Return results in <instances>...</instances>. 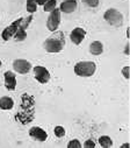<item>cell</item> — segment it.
I'll return each instance as SVG.
<instances>
[{
  "label": "cell",
  "mask_w": 130,
  "mask_h": 148,
  "mask_svg": "<svg viewBox=\"0 0 130 148\" xmlns=\"http://www.w3.org/2000/svg\"><path fill=\"white\" fill-rule=\"evenodd\" d=\"M78 7L77 0H64L59 6V11L65 14H71L73 13Z\"/></svg>",
  "instance_id": "obj_11"
},
{
  "label": "cell",
  "mask_w": 130,
  "mask_h": 148,
  "mask_svg": "<svg viewBox=\"0 0 130 148\" xmlns=\"http://www.w3.org/2000/svg\"><path fill=\"white\" fill-rule=\"evenodd\" d=\"M29 136L32 138L34 140H36V141L44 142L48 139V133L40 126H32L29 130Z\"/></svg>",
  "instance_id": "obj_8"
},
{
  "label": "cell",
  "mask_w": 130,
  "mask_h": 148,
  "mask_svg": "<svg viewBox=\"0 0 130 148\" xmlns=\"http://www.w3.org/2000/svg\"><path fill=\"white\" fill-rule=\"evenodd\" d=\"M127 38L129 39V28H127Z\"/></svg>",
  "instance_id": "obj_26"
},
{
  "label": "cell",
  "mask_w": 130,
  "mask_h": 148,
  "mask_svg": "<svg viewBox=\"0 0 130 148\" xmlns=\"http://www.w3.org/2000/svg\"><path fill=\"white\" fill-rule=\"evenodd\" d=\"M104 51V45L100 41H93L89 45V53L94 56H99Z\"/></svg>",
  "instance_id": "obj_12"
},
{
  "label": "cell",
  "mask_w": 130,
  "mask_h": 148,
  "mask_svg": "<svg viewBox=\"0 0 130 148\" xmlns=\"http://www.w3.org/2000/svg\"><path fill=\"white\" fill-rule=\"evenodd\" d=\"M65 47V40L63 38V34L58 33V35H52L50 38H48L43 42V48L47 53L50 54H56L60 53Z\"/></svg>",
  "instance_id": "obj_1"
},
{
  "label": "cell",
  "mask_w": 130,
  "mask_h": 148,
  "mask_svg": "<svg viewBox=\"0 0 130 148\" xmlns=\"http://www.w3.org/2000/svg\"><path fill=\"white\" fill-rule=\"evenodd\" d=\"M4 78H5V88L8 91H14L16 89V76L13 71H6L4 73Z\"/></svg>",
  "instance_id": "obj_10"
},
{
  "label": "cell",
  "mask_w": 130,
  "mask_h": 148,
  "mask_svg": "<svg viewBox=\"0 0 130 148\" xmlns=\"http://www.w3.org/2000/svg\"><path fill=\"white\" fill-rule=\"evenodd\" d=\"M124 54H125V55H129V42L125 45V48H124Z\"/></svg>",
  "instance_id": "obj_24"
},
{
  "label": "cell",
  "mask_w": 130,
  "mask_h": 148,
  "mask_svg": "<svg viewBox=\"0 0 130 148\" xmlns=\"http://www.w3.org/2000/svg\"><path fill=\"white\" fill-rule=\"evenodd\" d=\"M47 1H48V0H35V3H36L37 5H40V6H43Z\"/></svg>",
  "instance_id": "obj_23"
},
{
  "label": "cell",
  "mask_w": 130,
  "mask_h": 148,
  "mask_svg": "<svg viewBox=\"0 0 130 148\" xmlns=\"http://www.w3.org/2000/svg\"><path fill=\"white\" fill-rule=\"evenodd\" d=\"M26 38H27V29L23 28V27H21V25H20L18 32L14 35V39L16 41H23V40H26Z\"/></svg>",
  "instance_id": "obj_15"
},
{
  "label": "cell",
  "mask_w": 130,
  "mask_h": 148,
  "mask_svg": "<svg viewBox=\"0 0 130 148\" xmlns=\"http://www.w3.org/2000/svg\"><path fill=\"white\" fill-rule=\"evenodd\" d=\"M37 4L35 3V0H27L26 1V8H27V12L32 14L37 11Z\"/></svg>",
  "instance_id": "obj_16"
},
{
  "label": "cell",
  "mask_w": 130,
  "mask_h": 148,
  "mask_svg": "<svg viewBox=\"0 0 130 148\" xmlns=\"http://www.w3.org/2000/svg\"><path fill=\"white\" fill-rule=\"evenodd\" d=\"M129 146H130V145L127 142V143H123V145L121 146V148H127V147H129Z\"/></svg>",
  "instance_id": "obj_25"
},
{
  "label": "cell",
  "mask_w": 130,
  "mask_h": 148,
  "mask_svg": "<svg viewBox=\"0 0 130 148\" xmlns=\"http://www.w3.org/2000/svg\"><path fill=\"white\" fill-rule=\"evenodd\" d=\"M1 65H3V62H1V60H0V68H1Z\"/></svg>",
  "instance_id": "obj_27"
},
{
  "label": "cell",
  "mask_w": 130,
  "mask_h": 148,
  "mask_svg": "<svg viewBox=\"0 0 130 148\" xmlns=\"http://www.w3.org/2000/svg\"><path fill=\"white\" fill-rule=\"evenodd\" d=\"M73 70L79 77H92L96 71V64L92 61H80L74 64Z\"/></svg>",
  "instance_id": "obj_2"
},
{
  "label": "cell",
  "mask_w": 130,
  "mask_h": 148,
  "mask_svg": "<svg viewBox=\"0 0 130 148\" xmlns=\"http://www.w3.org/2000/svg\"><path fill=\"white\" fill-rule=\"evenodd\" d=\"M104 19L113 27H120L123 23V14L116 8H108L104 14Z\"/></svg>",
  "instance_id": "obj_3"
},
{
  "label": "cell",
  "mask_w": 130,
  "mask_h": 148,
  "mask_svg": "<svg viewBox=\"0 0 130 148\" xmlns=\"http://www.w3.org/2000/svg\"><path fill=\"white\" fill-rule=\"evenodd\" d=\"M31 64L29 61L27 60H23V58H16L14 62H13V69L15 72L20 73V75H26L28 73L30 70H31Z\"/></svg>",
  "instance_id": "obj_7"
},
{
  "label": "cell",
  "mask_w": 130,
  "mask_h": 148,
  "mask_svg": "<svg viewBox=\"0 0 130 148\" xmlns=\"http://www.w3.org/2000/svg\"><path fill=\"white\" fill-rule=\"evenodd\" d=\"M60 11L59 8H55L50 12L48 19H47V28L50 32H56L60 25Z\"/></svg>",
  "instance_id": "obj_4"
},
{
  "label": "cell",
  "mask_w": 130,
  "mask_h": 148,
  "mask_svg": "<svg viewBox=\"0 0 130 148\" xmlns=\"http://www.w3.org/2000/svg\"><path fill=\"white\" fill-rule=\"evenodd\" d=\"M14 107V100L13 98L8 97V96H4L0 98V108L4 111H9Z\"/></svg>",
  "instance_id": "obj_13"
},
{
  "label": "cell",
  "mask_w": 130,
  "mask_h": 148,
  "mask_svg": "<svg viewBox=\"0 0 130 148\" xmlns=\"http://www.w3.org/2000/svg\"><path fill=\"white\" fill-rule=\"evenodd\" d=\"M32 70H34V77L39 83H41V84L49 83L51 76H50V72L47 68H44L42 65H36L32 68Z\"/></svg>",
  "instance_id": "obj_5"
},
{
  "label": "cell",
  "mask_w": 130,
  "mask_h": 148,
  "mask_svg": "<svg viewBox=\"0 0 130 148\" xmlns=\"http://www.w3.org/2000/svg\"><path fill=\"white\" fill-rule=\"evenodd\" d=\"M21 21H22V18L15 20L14 22H12L9 26H7V27L3 30L1 38H3L4 41H9L12 38H14L15 33L18 32V29H19V27H20V25H21Z\"/></svg>",
  "instance_id": "obj_6"
},
{
  "label": "cell",
  "mask_w": 130,
  "mask_h": 148,
  "mask_svg": "<svg viewBox=\"0 0 130 148\" xmlns=\"http://www.w3.org/2000/svg\"><path fill=\"white\" fill-rule=\"evenodd\" d=\"M55 8H57V0H48V1L43 5V11L48 12V13H50Z\"/></svg>",
  "instance_id": "obj_17"
},
{
  "label": "cell",
  "mask_w": 130,
  "mask_h": 148,
  "mask_svg": "<svg viewBox=\"0 0 130 148\" xmlns=\"http://www.w3.org/2000/svg\"><path fill=\"white\" fill-rule=\"evenodd\" d=\"M99 145L104 148H109V147L113 146V140L108 135H101L99 138Z\"/></svg>",
  "instance_id": "obj_14"
},
{
  "label": "cell",
  "mask_w": 130,
  "mask_h": 148,
  "mask_svg": "<svg viewBox=\"0 0 130 148\" xmlns=\"http://www.w3.org/2000/svg\"><path fill=\"white\" fill-rule=\"evenodd\" d=\"M81 147H83V145L78 139H73V140L69 141V143H68V148H81Z\"/></svg>",
  "instance_id": "obj_19"
},
{
  "label": "cell",
  "mask_w": 130,
  "mask_h": 148,
  "mask_svg": "<svg viewBox=\"0 0 130 148\" xmlns=\"http://www.w3.org/2000/svg\"><path fill=\"white\" fill-rule=\"evenodd\" d=\"M84 147L85 148H94L95 147V142L92 140V139H88L84 142Z\"/></svg>",
  "instance_id": "obj_22"
},
{
  "label": "cell",
  "mask_w": 130,
  "mask_h": 148,
  "mask_svg": "<svg viewBox=\"0 0 130 148\" xmlns=\"http://www.w3.org/2000/svg\"><path fill=\"white\" fill-rule=\"evenodd\" d=\"M85 36H86V30L81 27H76L74 29H72V32L70 34V40L73 45L79 46L84 41Z\"/></svg>",
  "instance_id": "obj_9"
},
{
  "label": "cell",
  "mask_w": 130,
  "mask_h": 148,
  "mask_svg": "<svg viewBox=\"0 0 130 148\" xmlns=\"http://www.w3.org/2000/svg\"><path fill=\"white\" fill-rule=\"evenodd\" d=\"M53 133L57 138H63L65 136V133H66V131H65V128L63 126H56L53 128Z\"/></svg>",
  "instance_id": "obj_18"
},
{
  "label": "cell",
  "mask_w": 130,
  "mask_h": 148,
  "mask_svg": "<svg viewBox=\"0 0 130 148\" xmlns=\"http://www.w3.org/2000/svg\"><path fill=\"white\" fill-rule=\"evenodd\" d=\"M83 3H85V4H86L88 7H91V8H95V7L99 6L100 0H83Z\"/></svg>",
  "instance_id": "obj_20"
},
{
  "label": "cell",
  "mask_w": 130,
  "mask_h": 148,
  "mask_svg": "<svg viewBox=\"0 0 130 148\" xmlns=\"http://www.w3.org/2000/svg\"><path fill=\"white\" fill-rule=\"evenodd\" d=\"M121 73L123 75V77L125 78V79H129L130 78V66H124L123 69H122V71H121Z\"/></svg>",
  "instance_id": "obj_21"
}]
</instances>
